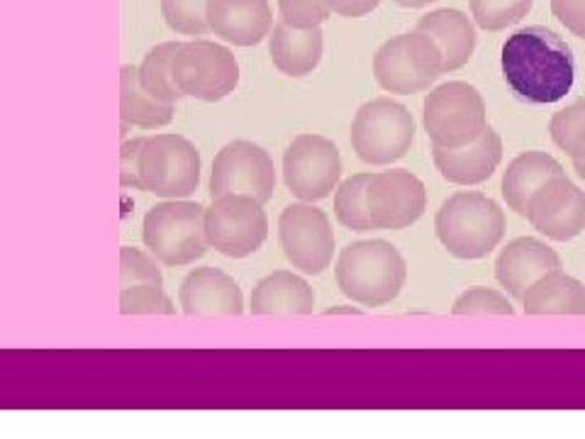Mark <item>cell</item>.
I'll use <instances>...</instances> for the list:
<instances>
[{"label": "cell", "mask_w": 585, "mask_h": 439, "mask_svg": "<svg viewBox=\"0 0 585 439\" xmlns=\"http://www.w3.org/2000/svg\"><path fill=\"white\" fill-rule=\"evenodd\" d=\"M162 15L174 33L201 39L207 27V0H162Z\"/></svg>", "instance_id": "cell-30"}, {"label": "cell", "mask_w": 585, "mask_h": 439, "mask_svg": "<svg viewBox=\"0 0 585 439\" xmlns=\"http://www.w3.org/2000/svg\"><path fill=\"white\" fill-rule=\"evenodd\" d=\"M549 134L553 144L571 156V162L585 159V98H576L571 106L553 115Z\"/></svg>", "instance_id": "cell-28"}, {"label": "cell", "mask_w": 585, "mask_h": 439, "mask_svg": "<svg viewBox=\"0 0 585 439\" xmlns=\"http://www.w3.org/2000/svg\"><path fill=\"white\" fill-rule=\"evenodd\" d=\"M278 239L284 254L302 274L315 276L330 266L334 235L327 215L315 205L292 203L278 217Z\"/></svg>", "instance_id": "cell-13"}, {"label": "cell", "mask_w": 585, "mask_h": 439, "mask_svg": "<svg viewBox=\"0 0 585 439\" xmlns=\"http://www.w3.org/2000/svg\"><path fill=\"white\" fill-rule=\"evenodd\" d=\"M171 120L174 106L150 96L142 88L138 67L124 64L120 69V138H128L130 124L142 130H156Z\"/></svg>", "instance_id": "cell-24"}, {"label": "cell", "mask_w": 585, "mask_h": 439, "mask_svg": "<svg viewBox=\"0 0 585 439\" xmlns=\"http://www.w3.org/2000/svg\"><path fill=\"white\" fill-rule=\"evenodd\" d=\"M551 13L569 33L585 39V0H551Z\"/></svg>", "instance_id": "cell-36"}, {"label": "cell", "mask_w": 585, "mask_h": 439, "mask_svg": "<svg viewBox=\"0 0 585 439\" xmlns=\"http://www.w3.org/2000/svg\"><path fill=\"white\" fill-rule=\"evenodd\" d=\"M500 67L512 96L529 106H549L566 98L576 81V59L553 29L532 25L505 39Z\"/></svg>", "instance_id": "cell-1"}, {"label": "cell", "mask_w": 585, "mask_h": 439, "mask_svg": "<svg viewBox=\"0 0 585 439\" xmlns=\"http://www.w3.org/2000/svg\"><path fill=\"white\" fill-rule=\"evenodd\" d=\"M422 122L432 144L464 146L486 130V100L471 83L446 81L427 96Z\"/></svg>", "instance_id": "cell-7"}, {"label": "cell", "mask_w": 585, "mask_h": 439, "mask_svg": "<svg viewBox=\"0 0 585 439\" xmlns=\"http://www.w3.org/2000/svg\"><path fill=\"white\" fill-rule=\"evenodd\" d=\"M381 0H325L330 13L342 17H363L379 8Z\"/></svg>", "instance_id": "cell-37"}, {"label": "cell", "mask_w": 585, "mask_h": 439, "mask_svg": "<svg viewBox=\"0 0 585 439\" xmlns=\"http://www.w3.org/2000/svg\"><path fill=\"white\" fill-rule=\"evenodd\" d=\"M361 310L349 308V306H337V308H327L325 316H359Z\"/></svg>", "instance_id": "cell-38"}, {"label": "cell", "mask_w": 585, "mask_h": 439, "mask_svg": "<svg viewBox=\"0 0 585 439\" xmlns=\"http://www.w3.org/2000/svg\"><path fill=\"white\" fill-rule=\"evenodd\" d=\"M474 23L486 33H500L517 25L532 10V0H468Z\"/></svg>", "instance_id": "cell-29"}, {"label": "cell", "mask_w": 585, "mask_h": 439, "mask_svg": "<svg viewBox=\"0 0 585 439\" xmlns=\"http://www.w3.org/2000/svg\"><path fill=\"white\" fill-rule=\"evenodd\" d=\"M334 276L344 296L366 308H381L401 296L407 266L403 254L391 242L366 239L342 249Z\"/></svg>", "instance_id": "cell-2"}, {"label": "cell", "mask_w": 585, "mask_h": 439, "mask_svg": "<svg viewBox=\"0 0 585 439\" xmlns=\"http://www.w3.org/2000/svg\"><path fill=\"white\" fill-rule=\"evenodd\" d=\"M142 284H156L162 286V271L156 266V261L144 254L142 249L122 247L120 249V288L142 286Z\"/></svg>", "instance_id": "cell-33"}, {"label": "cell", "mask_w": 585, "mask_h": 439, "mask_svg": "<svg viewBox=\"0 0 585 439\" xmlns=\"http://www.w3.org/2000/svg\"><path fill=\"white\" fill-rule=\"evenodd\" d=\"M527 316H585V286L563 271H549L522 298Z\"/></svg>", "instance_id": "cell-23"}, {"label": "cell", "mask_w": 585, "mask_h": 439, "mask_svg": "<svg viewBox=\"0 0 585 439\" xmlns=\"http://www.w3.org/2000/svg\"><path fill=\"white\" fill-rule=\"evenodd\" d=\"M268 51L274 67L290 79H302L318 69L325 55V35L320 27H292L284 20L271 29Z\"/></svg>", "instance_id": "cell-20"}, {"label": "cell", "mask_w": 585, "mask_h": 439, "mask_svg": "<svg viewBox=\"0 0 585 439\" xmlns=\"http://www.w3.org/2000/svg\"><path fill=\"white\" fill-rule=\"evenodd\" d=\"M573 169H576L581 179L585 181V159H576V162H573Z\"/></svg>", "instance_id": "cell-40"}, {"label": "cell", "mask_w": 585, "mask_h": 439, "mask_svg": "<svg viewBox=\"0 0 585 439\" xmlns=\"http://www.w3.org/2000/svg\"><path fill=\"white\" fill-rule=\"evenodd\" d=\"M500 159H503V140L500 134L488 128L478 134L474 142L464 146H432V162L446 181L456 186H478L496 174Z\"/></svg>", "instance_id": "cell-16"}, {"label": "cell", "mask_w": 585, "mask_h": 439, "mask_svg": "<svg viewBox=\"0 0 585 439\" xmlns=\"http://www.w3.org/2000/svg\"><path fill=\"white\" fill-rule=\"evenodd\" d=\"M342 156L337 144L315 132L298 134L284 156V179L288 191L302 203L327 198L339 183Z\"/></svg>", "instance_id": "cell-11"}, {"label": "cell", "mask_w": 585, "mask_h": 439, "mask_svg": "<svg viewBox=\"0 0 585 439\" xmlns=\"http://www.w3.org/2000/svg\"><path fill=\"white\" fill-rule=\"evenodd\" d=\"M186 316H242L244 298L237 281L215 266L195 269L179 293Z\"/></svg>", "instance_id": "cell-19"}, {"label": "cell", "mask_w": 585, "mask_h": 439, "mask_svg": "<svg viewBox=\"0 0 585 439\" xmlns=\"http://www.w3.org/2000/svg\"><path fill=\"white\" fill-rule=\"evenodd\" d=\"M171 76L183 96L215 103L237 88L239 64L227 47L201 37L181 41L171 59Z\"/></svg>", "instance_id": "cell-8"}, {"label": "cell", "mask_w": 585, "mask_h": 439, "mask_svg": "<svg viewBox=\"0 0 585 439\" xmlns=\"http://www.w3.org/2000/svg\"><path fill=\"white\" fill-rule=\"evenodd\" d=\"M207 247L229 259L252 257L268 237L264 203L249 195H219L203 215Z\"/></svg>", "instance_id": "cell-9"}, {"label": "cell", "mask_w": 585, "mask_h": 439, "mask_svg": "<svg viewBox=\"0 0 585 439\" xmlns=\"http://www.w3.org/2000/svg\"><path fill=\"white\" fill-rule=\"evenodd\" d=\"M142 188L166 201L191 195L201 181V154L181 134L146 138L140 154Z\"/></svg>", "instance_id": "cell-10"}, {"label": "cell", "mask_w": 585, "mask_h": 439, "mask_svg": "<svg viewBox=\"0 0 585 439\" xmlns=\"http://www.w3.org/2000/svg\"><path fill=\"white\" fill-rule=\"evenodd\" d=\"M444 73L442 51L437 41L413 29L385 41L373 57V79L389 93L413 96V93L427 91Z\"/></svg>", "instance_id": "cell-5"}, {"label": "cell", "mask_w": 585, "mask_h": 439, "mask_svg": "<svg viewBox=\"0 0 585 439\" xmlns=\"http://www.w3.org/2000/svg\"><path fill=\"white\" fill-rule=\"evenodd\" d=\"M207 27L235 47H254L274 27L268 0H207Z\"/></svg>", "instance_id": "cell-17"}, {"label": "cell", "mask_w": 585, "mask_h": 439, "mask_svg": "<svg viewBox=\"0 0 585 439\" xmlns=\"http://www.w3.org/2000/svg\"><path fill=\"white\" fill-rule=\"evenodd\" d=\"M415 138L410 110L393 98H375L354 115L351 146L361 162L381 166L403 159Z\"/></svg>", "instance_id": "cell-6"}, {"label": "cell", "mask_w": 585, "mask_h": 439, "mask_svg": "<svg viewBox=\"0 0 585 439\" xmlns=\"http://www.w3.org/2000/svg\"><path fill=\"white\" fill-rule=\"evenodd\" d=\"M393 3L401 5V8H425L430 3H437V0H393Z\"/></svg>", "instance_id": "cell-39"}, {"label": "cell", "mask_w": 585, "mask_h": 439, "mask_svg": "<svg viewBox=\"0 0 585 439\" xmlns=\"http://www.w3.org/2000/svg\"><path fill=\"white\" fill-rule=\"evenodd\" d=\"M452 312L454 316H512L515 308H512L510 300L500 296L498 290L478 286L468 288L464 296H458Z\"/></svg>", "instance_id": "cell-32"}, {"label": "cell", "mask_w": 585, "mask_h": 439, "mask_svg": "<svg viewBox=\"0 0 585 439\" xmlns=\"http://www.w3.org/2000/svg\"><path fill=\"white\" fill-rule=\"evenodd\" d=\"M434 233L456 259H483L505 235V215L496 201L476 191L449 198L434 215Z\"/></svg>", "instance_id": "cell-3"}, {"label": "cell", "mask_w": 585, "mask_h": 439, "mask_svg": "<svg viewBox=\"0 0 585 439\" xmlns=\"http://www.w3.org/2000/svg\"><path fill=\"white\" fill-rule=\"evenodd\" d=\"M525 217L539 235L569 242L585 229V193L566 174L551 176L532 193Z\"/></svg>", "instance_id": "cell-14"}, {"label": "cell", "mask_w": 585, "mask_h": 439, "mask_svg": "<svg viewBox=\"0 0 585 439\" xmlns=\"http://www.w3.org/2000/svg\"><path fill=\"white\" fill-rule=\"evenodd\" d=\"M427 193L422 181L405 169L371 176L369 215L375 229H405L425 215Z\"/></svg>", "instance_id": "cell-15"}, {"label": "cell", "mask_w": 585, "mask_h": 439, "mask_svg": "<svg viewBox=\"0 0 585 439\" xmlns=\"http://www.w3.org/2000/svg\"><path fill=\"white\" fill-rule=\"evenodd\" d=\"M561 269V257L535 237H520L510 242L498 257L496 276L512 298L522 300L529 286L549 271Z\"/></svg>", "instance_id": "cell-18"}, {"label": "cell", "mask_w": 585, "mask_h": 439, "mask_svg": "<svg viewBox=\"0 0 585 439\" xmlns=\"http://www.w3.org/2000/svg\"><path fill=\"white\" fill-rule=\"evenodd\" d=\"M205 211L191 201H166L144 215V245L166 266H188L203 259L207 239L203 229Z\"/></svg>", "instance_id": "cell-4"}, {"label": "cell", "mask_w": 585, "mask_h": 439, "mask_svg": "<svg viewBox=\"0 0 585 439\" xmlns=\"http://www.w3.org/2000/svg\"><path fill=\"white\" fill-rule=\"evenodd\" d=\"M373 174H357L334 188V215L351 233H371L373 223L369 215V183Z\"/></svg>", "instance_id": "cell-27"}, {"label": "cell", "mask_w": 585, "mask_h": 439, "mask_svg": "<svg viewBox=\"0 0 585 439\" xmlns=\"http://www.w3.org/2000/svg\"><path fill=\"white\" fill-rule=\"evenodd\" d=\"M417 29L437 41L439 51H442L444 73L466 67L468 59H471L476 51V27L471 17L464 15L462 10H432V13H427L420 23H417Z\"/></svg>", "instance_id": "cell-21"}, {"label": "cell", "mask_w": 585, "mask_h": 439, "mask_svg": "<svg viewBox=\"0 0 585 439\" xmlns=\"http://www.w3.org/2000/svg\"><path fill=\"white\" fill-rule=\"evenodd\" d=\"M276 188V169L264 146L254 142H229L217 152L211 174V195H249L268 203Z\"/></svg>", "instance_id": "cell-12"}, {"label": "cell", "mask_w": 585, "mask_h": 439, "mask_svg": "<svg viewBox=\"0 0 585 439\" xmlns=\"http://www.w3.org/2000/svg\"><path fill=\"white\" fill-rule=\"evenodd\" d=\"M312 288L292 271H274L252 290L254 316H310Z\"/></svg>", "instance_id": "cell-22"}, {"label": "cell", "mask_w": 585, "mask_h": 439, "mask_svg": "<svg viewBox=\"0 0 585 439\" xmlns=\"http://www.w3.org/2000/svg\"><path fill=\"white\" fill-rule=\"evenodd\" d=\"M179 47L181 41H164V45H156L154 49L146 51V57L142 59V64L138 69L142 88L156 100L169 103V106H176V103L183 98V93L176 88L171 76V59Z\"/></svg>", "instance_id": "cell-26"}, {"label": "cell", "mask_w": 585, "mask_h": 439, "mask_svg": "<svg viewBox=\"0 0 585 439\" xmlns=\"http://www.w3.org/2000/svg\"><path fill=\"white\" fill-rule=\"evenodd\" d=\"M120 312L122 316H174L176 308L162 286L142 284L120 288Z\"/></svg>", "instance_id": "cell-31"}, {"label": "cell", "mask_w": 585, "mask_h": 439, "mask_svg": "<svg viewBox=\"0 0 585 439\" xmlns=\"http://www.w3.org/2000/svg\"><path fill=\"white\" fill-rule=\"evenodd\" d=\"M278 10L280 20L292 27H320L330 17L325 0H278Z\"/></svg>", "instance_id": "cell-34"}, {"label": "cell", "mask_w": 585, "mask_h": 439, "mask_svg": "<svg viewBox=\"0 0 585 439\" xmlns=\"http://www.w3.org/2000/svg\"><path fill=\"white\" fill-rule=\"evenodd\" d=\"M559 174H563L561 164L545 152H525L517 159H512L503 176V198L510 211L525 215L532 193L551 176Z\"/></svg>", "instance_id": "cell-25"}, {"label": "cell", "mask_w": 585, "mask_h": 439, "mask_svg": "<svg viewBox=\"0 0 585 439\" xmlns=\"http://www.w3.org/2000/svg\"><path fill=\"white\" fill-rule=\"evenodd\" d=\"M144 140H122L120 146V186L122 188H138L144 191L140 179V154H142Z\"/></svg>", "instance_id": "cell-35"}]
</instances>
